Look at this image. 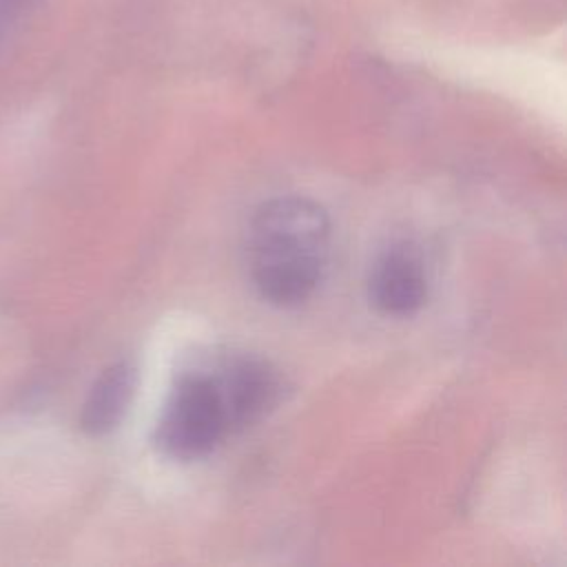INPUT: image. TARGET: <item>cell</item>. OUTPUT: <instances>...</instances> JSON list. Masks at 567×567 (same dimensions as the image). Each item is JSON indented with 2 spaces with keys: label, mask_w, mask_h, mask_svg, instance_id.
I'll return each instance as SVG.
<instances>
[{
  "label": "cell",
  "mask_w": 567,
  "mask_h": 567,
  "mask_svg": "<svg viewBox=\"0 0 567 567\" xmlns=\"http://www.w3.org/2000/svg\"><path fill=\"white\" fill-rule=\"evenodd\" d=\"M330 241L326 210L306 197L266 202L248 228L250 275L259 295L281 308L306 301L321 281Z\"/></svg>",
  "instance_id": "cell-1"
},
{
  "label": "cell",
  "mask_w": 567,
  "mask_h": 567,
  "mask_svg": "<svg viewBox=\"0 0 567 567\" xmlns=\"http://www.w3.org/2000/svg\"><path fill=\"white\" fill-rule=\"evenodd\" d=\"M230 419L208 361L182 370L155 425L157 450L173 461H197L228 434Z\"/></svg>",
  "instance_id": "cell-2"
},
{
  "label": "cell",
  "mask_w": 567,
  "mask_h": 567,
  "mask_svg": "<svg viewBox=\"0 0 567 567\" xmlns=\"http://www.w3.org/2000/svg\"><path fill=\"white\" fill-rule=\"evenodd\" d=\"M206 361L224 396L230 430L255 423L277 403L279 377L264 359L226 352L213 354Z\"/></svg>",
  "instance_id": "cell-3"
},
{
  "label": "cell",
  "mask_w": 567,
  "mask_h": 567,
  "mask_svg": "<svg viewBox=\"0 0 567 567\" xmlns=\"http://www.w3.org/2000/svg\"><path fill=\"white\" fill-rule=\"evenodd\" d=\"M368 292L372 306L390 317L414 315L427 297V279L421 257L408 244L388 248L372 266Z\"/></svg>",
  "instance_id": "cell-4"
},
{
  "label": "cell",
  "mask_w": 567,
  "mask_h": 567,
  "mask_svg": "<svg viewBox=\"0 0 567 567\" xmlns=\"http://www.w3.org/2000/svg\"><path fill=\"white\" fill-rule=\"evenodd\" d=\"M135 390V370L126 361L109 365L100 379L93 383L84 408H82V430L91 436H102L117 427L122 421L131 396Z\"/></svg>",
  "instance_id": "cell-5"
}]
</instances>
